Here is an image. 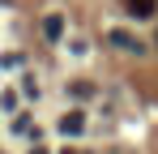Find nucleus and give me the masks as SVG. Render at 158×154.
<instances>
[{"label":"nucleus","instance_id":"f257e3e1","mask_svg":"<svg viewBox=\"0 0 158 154\" xmlns=\"http://www.w3.org/2000/svg\"><path fill=\"white\" fill-rule=\"evenodd\" d=\"M107 43H115V47L132 51V56H141V39H132V34H124V30H111V34H107Z\"/></svg>","mask_w":158,"mask_h":154},{"label":"nucleus","instance_id":"f03ea898","mask_svg":"<svg viewBox=\"0 0 158 154\" xmlns=\"http://www.w3.org/2000/svg\"><path fill=\"white\" fill-rule=\"evenodd\" d=\"M81 128H85V116H81V111H69V116H60V133H64V137H77Z\"/></svg>","mask_w":158,"mask_h":154},{"label":"nucleus","instance_id":"7ed1b4c3","mask_svg":"<svg viewBox=\"0 0 158 154\" xmlns=\"http://www.w3.org/2000/svg\"><path fill=\"white\" fill-rule=\"evenodd\" d=\"M154 9H158V0H128L132 17H154Z\"/></svg>","mask_w":158,"mask_h":154},{"label":"nucleus","instance_id":"20e7f679","mask_svg":"<svg viewBox=\"0 0 158 154\" xmlns=\"http://www.w3.org/2000/svg\"><path fill=\"white\" fill-rule=\"evenodd\" d=\"M43 34H47V39H60V34H64V22H60V17H47V22H43Z\"/></svg>","mask_w":158,"mask_h":154},{"label":"nucleus","instance_id":"39448f33","mask_svg":"<svg viewBox=\"0 0 158 154\" xmlns=\"http://www.w3.org/2000/svg\"><path fill=\"white\" fill-rule=\"evenodd\" d=\"M30 154H47V150H30Z\"/></svg>","mask_w":158,"mask_h":154},{"label":"nucleus","instance_id":"423d86ee","mask_svg":"<svg viewBox=\"0 0 158 154\" xmlns=\"http://www.w3.org/2000/svg\"><path fill=\"white\" fill-rule=\"evenodd\" d=\"M64 154H77V150H64Z\"/></svg>","mask_w":158,"mask_h":154}]
</instances>
